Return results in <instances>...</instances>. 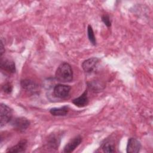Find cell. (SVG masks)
Masks as SVG:
<instances>
[{
    "mask_svg": "<svg viewBox=\"0 0 153 153\" xmlns=\"http://www.w3.org/2000/svg\"><path fill=\"white\" fill-rule=\"evenodd\" d=\"M13 115L12 109L7 105L1 103L0 105V124L1 127L5 126L11 120Z\"/></svg>",
    "mask_w": 153,
    "mask_h": 153,
    "instance_id": "cell-3",
    "label": "cell"
},
{
    "mask_svg": "<svg viewBox=\"0 0 153 153\" xmlns=\"http://www.w3.org/2000/svg\"><path fill=\"white\" fill-rule=\"evenodd\" d=\"M99 63V59L91 57L84 60L82 63V68L85 73L90 74L93 72Z\"/></svg>",
    "mask_w": 153,
    "mask_h": 153,
    "instance_id": "cell-6",
    "label": "cell"
},
{
    "mask_svg": "<svg viewBox=\"0 0 153 153\" xmlns=\"http://www.w3.org/2000/svg\"><path fill=\"white\" fill-rule=\"evenodd\" d=\"M55 78L60 82H70L73 79V71L71 65L66 63H62L57 68Z\"/></svg>",
    "mask_w": 153,
    "mask_h": 153,
    "instance_id": "cell-1",
    "label": "cell"
},
{
    "mask_svg": "<svg viewBox=\"0 0 153 153\" xmlns=\"http://www.w3.org/2000/svg\"><path fill=\"white\" fill-rule=\"evenodd\" d=\"M75 106L81 108L86 106L88 103V98L87 96V91H85L80 96L74 99L72 101Z\"/></svg>",
    "mask_w": 153,
    "mask_h": 153,
    "instance_id": "cell-10",
    "label": "cell"
},
{
    "mask_svg": "<svg viewBox=\"0 0 153 153\" xmlns=\"http://www.w3.org/2000/svg\"><path fill=\"white\" fill-rule=\"evenodd\" d=\"M102 21L107 27H109L111 26V22L109 18V16L108 15L103 14V16H102Z\"/></svg>",
    "mask_w": 153,
    "mask_h": 153,
    "instance_id": "cell-17",
    "label": "cell"
},
{
    "mask_svg": "<svg viewBox=\"0 0 153 153\" xmlns=\"http://www.w3.org/2000/svg\"><path fill=\"white\" fill-rule=\"evenodd\" d=\"M71 87L68 85L59 84L53 88V95L60 99H66L70 96Z\"/></svg>",
    "mask_w": 153,
    "mask_h": 153,
    "instance_id": "cell-2",
    "label": "cell"
},
{
    "mask_svg": "<svg viewBox=\"0 0 153 153\" xmlns=\"http://www.w3.org/2000/svg\"><path fill=\"white\" fill-rule=\"evenodd\" d=\"M60 141V136H56L54 134H52L48 137L47 140L46 145L51 149H57Z\"/></svg>",
    "mask_w": 153,
    "mask_h": 153,
    "instance_id": "cell-12",
    "label": "cell"
},
{
    "mask_svg": "<svg viewBox=\"0 0 153 153\" xmlns=\"http://www.w3.org/2000/svg\"><path fill=\"white\" fill-rule=\"evenodd\" d=\"M2 90L5 93H7V94L11 93L13 90V85H12L11 83L9 82L5 83L2 86Z\"/></svg>",
    "mask_w": 153,
    "mask_h": 153,
    "instance_id": "cell-16",
    "label": "cell"
},
{
    "mask_svg": "<svg viewBox=\"0 0 153 153\" xmlns=\"http://www.w3.org/2000/svg\"><path fill=\"white\" fill-rule=\"evenodd\" d=\"M141 148L140 142L135 138L131 137L128 139L126 151L127 153H137Z\"/></svg>",
    "mask_w": 153,
    "mask_h": 153,
    "instance_id": "cell-9",
    "label": "cell"
},
{
    "mask_svg": "<svg viewBox=\"0 0 153 153\" xmlns=\"http://www.w3.org/2000/svg\"><path fill=\"white\" fill-rule=\"evenodd\" d=\"M103 151L105 152H113L115 151V146L111 141L105 142L102 145Z\"/></svg>",
    "mask_w": 153,
    "mask_h": 153,
    "instance_id": "cell-14",
    "label": "cell"
},
{
    "mask_svg": "<svg viewBox=\"0 0 153 153\" xmlns=\"http://www.w3.org/2000/svg\"><path fill=\"white\" fill-rule=\"evenodd\" d=\"M11 125L16 130L19 131H23L29 126L30 122L25 117H17L12 121Z\"/></svg>",
    "mask_w": 153,
    "mask_h": 153,
    "instance_id": "cell-4",
    "label": "cell"
},
{
    "mask_svg": "<svg viewBox=\"0 0 153 153\" xmlns=\"http://www.w3.org/2000/svg\"><path fill=\"white\" fill-rule=\"evenodd\" d=\"M82 142V137L80 135H78L72 139L65 146L63 151L65 152L69 153L73 152L76 148H77Z\"/></svg>",
    "mask_w": 153,
    "mask_h": 153,
    "instance_id": "cell-8",
    "label": "cell"
},
{
    "mask_svg": "<svg viewBox=\"0 0 153 153\" xmlns=\"http://www.w3.org/2000/svg\"><path fill=\"white\" fill-rule=\"evenodd\" d=\"M20 85L23 90L27 91L30 93H36L39 90V84L31 79H23L20 82Z\"/></svg>",
    "mask_w": 153,
    "mask_h": 153,
    "instance_id": "cell-5",
    "label": "cell"
},
{
    "mask_svg": "<svg viewBox=\"0 0 153 153\" xmlns=\"http://www.w3.org/2000/svg\"><path fill=\"white\" fill-rule=\"evenodd\" d=\"M4 52H5V50H4V44H3L2 41L1 40V57H2V56L4 53Z\"/></svg>",
    "mask_w": 153,
    "mask_h": 153,
    "instance_id": "cell-18",
    "label": "cell"
},
{
    "mask_svg": "<svg viewBox=\"0 0 153 153\" xmlns=\"http://www.w3.org/2000/svg\"><path fill=\"white\" fill-rule=\"evenodd\" d=\"M27 142L25 139L21 140L16 145L8 148L7 151L8 152H22L26 150Z\"/></svg>",
    "mask_w": 153,
    "mask_h": 153,
    "instance_id": "cell-11",
    "label": "cell"
},
{
    "mask_svg": "<svg viewBox=\"0 0 153 153\" xmlns=\"http://www.w3.org/2000/svg\"><path fill=\"white\" fill-rule=\"evenodd\" d=\"M87 35H88V39H89L90 42H91V44H93V45H96V40L95 38V36H94V33L93 28L91 25H88L87 27Z\"/></svg>",
    "mask_w": 153,
    "mask_h": 153,
    "instance_id": "cell-15",
    "label": "cell"
},
{
    "mask_svg": "<svg viewBox=\"0 0 153 153\" xmlns=\"http://www.w3.org/2000/svg\"><path fill=\"white\" fill-rule=\"evenodd\" d=\"M68 106H63L60 108H53L50 109V112L53 116H65L69 111Z\"/></svg>",
    "mask_w": 153,
    "mask_h": 153,
    "instance_id": "cell-13",
    "label": "cell"
},
{
    "mask_svg": "<svg viewBox=\"0 0 153 153\" xmlns=\"http://www.w3.org/2000/svg\"><path fill=\"white\" fill-rule=\"evenodd\" d=\"M1 68L8 74H14L16 72L15 63L13 60L8 59H1Z\"/></svg>",
    "mask_w": 153,
    "mask_h": 153,
    "instance_id": "cell-7",
    "label": "cell"
}]
</instances>
